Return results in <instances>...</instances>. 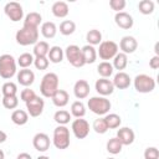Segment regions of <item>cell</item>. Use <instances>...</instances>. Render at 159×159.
<instances>
[{
    "label": "cell",
    "instance_id": "cell-1",
    "mask_svg": "<svg viewBox=\"0 0 159 159\" xmlns=\"http://www.w3.org/2000/svg\"><path fill=\"white\" fill-rule=\"evenodd\" d=\"M58 84H60L58 76L55 72H48L41 80V83H40V93L42 94V97L51 98L56 93V91L58 89Z\"/></svg>",
    "mask_w": 159,
    "mask_h": 159
},
{
    "label": "cell",
    "instance_id": "cell-2",
    "mask_svg": "<svg viewBox=\"0 0 159 159\" xmlns=\"http://www.w3.org/2000/svg\"><path fill=\"white\" fill-rule=\"evenodd\" d=\"M15 40L21 46L35 45L39 41V29L22 26L20 30H17L15 35Z\"/></svg>",
    "mask_w": 159,
    "mask_h": 159
},
{
    "label": "cell",
    "instance_id": "cell-3",
    "mask_svg": "<svg viewBox=\"0 0 159 159\" xmlns=\"http://www.w3.org/2000/svg\"><path fill=\"white\" fill-rule=\"evenodd\" d=\"M16 60L10 53H4L0 56V77L4 80H10L16 75Z\"/></svg>",
    "mask_w": 159,
    "mask_h": 159
},
{
    "label": "cell",
    "instance_id": "cell-4",
    "mask_svg": "<svg viewBox=\"0 0 159 159\" xmlns=\"http://www.w3.org/2000/svg\"><path fill=\"white\" fill-rule=\"evenodd\" d=\"M87 107L92 113H94L97 116H104L109 112L112 104L108 98L102 97V96H94L88 99Z\"/></svg>",
    "mask_w": 159,
    "mask_h": 159
},
{
    "label": "cell",
    "instance_id": "cell-5",
    "mask_svg": "<svg viewBox=\"0 0 159 159\" xmlns=\"http://www.w3.org/2000/svg\"><path fill=\"white\" fill-rule=\"evenodd\" d=\"M52 143L53 145L60 149H67L70 147V129L66 125H57L53 129V137H52Z\"/></svg>",
    "mask_w": 159,
    "mask_h": 159
},
{
    "label": "cell",
    "instance_id": "cell-6",
    "mask_svg": "<svg viewBox=\"0 0 159 159\" xmlns=\"http://www.w3.org/2000/svg\"><path fill=\"white\" fill-rule=\"evenodd\" d=\"M133 83H134L135 91L139 93H149V92L154 91V88H155L154 78L149 75H145V73L137 75Z\"/></svg>",
    "mask_w": 159,
    "mask_h": 159
},
{
    "label": "cell",
    "instance_id": "cell-7",
    "mask_svg": "<svg viewBox=\"0 0 159 159\" xmlns=\"http://www.w3.org/2000/svg\"><path fill=\"white\" fill-rule=\"evenodd\" d=\"M118 53V43H116L112 40L108 41H102L99 43V47L97 50V55L99 56L101 60L103 61H108V60H113V57Z\"/></svg>",
    "mask_w": 159,
    "mask_h": 159
},
{
    "label": "cell",
    "instance_id": "cell-8",
    "mask_svg": "<svg viewBox=\"0 0 159 159\" xmlns=\"http://www.w3.org/2000/svg\"><path fill=\"white\" fill-rule=\"evenodd\" d=\"M63 52H65V57L67 58V61L73 67L80 68V67L84 66V61H83V57H82L81 48L77 45H68Z\"/></svg>",
    "mask_w": 159,
    "mask_h": 159
},
{
    "label": "cell",
    "instance_id": "cell-9",
    "mask_svg": "<svg viewBox=\"0 0 159 159\" xmlns=\"http://www.w3.org/2000/svg\"><path fill=\"white\" fill-rule=\"evenodd\" d=\"M4 12H5V15L12 22H17V21H20V20L24 19V9L16 1L6 2L5 6H4Z\"/></svg>",
    "mask_w": 159,
    "mask_h": 159
},
{
    "label": "cell",
    "instance_id": "cell-10",
    "mask_svg": "<svg viewBox=\"0 0 159 159\" xmlns=\"http://www.w3.org/2000/svg\"><path fill=\"white\" fill-rule=\"evenodd\" d=\"M26 109H27V114L30 117H40L43 112V108H45V101L40 97V96H35L32 99L27 101L26 103Z\"/></svg>",
    "mask_w": 159,
    "mask_h": 159
},
{
    "label": "cell",
    "instance_id": "cell-11",
    "mask_svg": "<svg viewBox=\"0 0 159 159\" xmlns=\"http://www.w3.org/2000/svg\"><path fill=\"white\" fill-rule=\"evenodd\" d=\"M71 129L77 139H83L89 134V123L83 118H76L71 124Z\"/></svg>",
    "mask_w": 159,
    "mask_h": 159
},
{
    "label": "cell",
    "instance_id": "cell-12",
    "mask_svg": "<svg viewBox=\"0 0 159 159\" xmlns=\"http://www.w3.org/2000/svg\"><path fill=\"white\" fill-rule=\"evenodd\" d=\"M32 145L37 152L43 153L50 149V145H51L50 137L46 133H36L32 138Z\"/></svg>",
    "mask_w": 159,
    "mask_h": 159
},
{
    "label": "cell",
    "instance_id": "cell-13",
    "mask_svg": "<svg viewBox=\"0 0 159 159\" xmlns=\"http://www.w3.org/2000/svg\"><path fill=\"white\" fill-rule=\"evenodd\" d=\"M94 88L97 91V93L102 97H106V96H109L114 92V86L112 83L111 80L108 78H99L94 83Z\"/></svg>",
    "mask_w": 159,
    "mask_h": 159
},
{
    "label": "cell",
    "instance_id": "cell-14",
    "mask_svg": "<svg viewBox=\"0 0 159 159\" xmlns=\"http://www.w3.org/2000/svg\"><path fill=\"white\" fill-rule=\"evenodd\" d=\"M114 22H116V25L118 27H120L123 30H129L134 25V20H133L132 15H129L125 11L116 12V15H114Z\"/></svg>",
    "mask_w": 159,
    "mask_h": 159
},
{
    "label": "cell",
    "instance_id": "cell-15",
    "mask_svg": "<svg viewBox=\"0 0 159 159\" xmlns=\"http://www.w3.org/2000/svg\"><path fill=\"white\" fill-rule=\"evenodd\" d=\"M138 47V42L133 36H123L119 41V46L118 48L122 50L123 53L128 55V53H133Z\"/></svg>",
    "mask_w": 159,
    "mask_h": 159
},
{
    "label": "cell",
    "instance_id": "cell-16",
    "mask_svg": "<svg viewBox=\"0 0 159 159\" xmlns=\"http://www.w3.org/2000/svg\"><path fill=\"white\" fill-rule=\"evenodd\" d=\"M89 84L86 80H78L73 86V94L77 99H84L89 94Z\"/></svg>",
    "mask_w": 159,
    "mask_h": 159
},
{
    "label": "cell",
    "instance_id": "cell-17",
    "mask_svg": "<svg viewBox=\"0 0 159 159\" xmlns=\"http://www.w3.org/2000/svg\"><path fill=\"white\" fill-rule=\"evenodd\" d=\"M117 138L119 139V142L122 143V145H130L133 142H134V138H135V134H134V130L129 127H123V128H119L118 132H117Z\"/></svg>",
    "mask_w": 159,
    "mask_h": 159
},
{
    "label": "cell",
    "instance_id": "cell-18",
    "mask_svg": "<svg viewBox=\"0 0 159 159\" xmlns=\"http://www.w3.org/2000/svg\"><path fill=\"white\" fill-rule=\"evenodd\" d=\"M16 77H17V82L24 87H30L35 81V73H34V71H31L29 68L20 70L17 72Z\"/></svg>",
    "mask_w": 159,
    "mask_h": 159
},
{
    "label": "cell",
    "instance_id": "cell-19",
    "mask_svg": "<svg viewBox=\"0 0 159 159\" xmlns=\"http://www.w3.org/2000/svg\"><path fill=\"white\" fill-rule=\"evenodd\" d=\"M130 82H132V80H130L129 75L125 73V72H123V71L116 73L114 77H113V81H112L114 88H118V89H125V88H128L130 86Z\"/></svg>",
    "mask_w": 159,
    "mask_h": 159
},
{
    "label": "cell",
    "instance_id": "cell-20",
    "mask_svg": "<svg viewBox=\"0 0 159 159\" xmlns=\"http://www.w3.org/2000/svg\"><path fill=\"white\" fill-rule=\"evenodd\" d=\"M51 11H52L53 16H56L58 19H63V17H66L68 15L70 7H68L67 2H65V1H56V2L52 4Z\"/></svg>",
    "mask_w": 159,
    "mask_h": 159
},
{
    "label": "cell",
    "instance_id": "cell-21",
    "mask_svg": "<svg viewBox=\"0 0 159 159\" xmlns=\"http://www.w3.org/2000/svg\"><path fill=\"white\" fill-rule=\"evenodd\" d=\"M51 99H52V103H53L56 107L62 108V107H65V106L68 104L70 96H68V93H67L65 89H60V88H58V89L56 91V93L51 97Z\"/></svg>",
    "mask_w": 159,
    "mask_h": 159
},
{
    "label": "cell",
    "instance_id": "cell-22",
    "mask_svg": "<svg viewBox=\"0 0 159 159\" xmlns=\"http://www.w3.org/2000/svg\"><path fill=\"white\" fill-rule=\"evenodd\" d=\"M42 22V16L41 14L36 12V11H32V12H29L25 19H24V25L22 26H27V27H34V29H39L40 24Z\"/></svg>",
    "mask_w": 159,
    "mask_h": 159
},
{
    "label": "cell",
    "instance_id": "cell-23",
    "mask_svg": "<svg viewBox=\"0 0 159 159\" xmlns=\"http://www.w3.org/2000/svg\"><path fill=\"white\" fill-rule=\"evenodd\" d=\"M81 52H82V57H83L84 65L93 63V62L96 61V58H97V50L94 48V46L84 45V46L81 48Z\"/></svg>",
    "mask_w": 159,
    "mask_h": 159
},
{
    "label": "cell",
    "instance_id": "cell-24",
    "mask_svg": "<svg viewBox=\"0 0 159 159\" xmlns=\"http://www.w3.org/2000/svg\"><path fill=\"white\" fill-rule=\"evenodd\" d=\"M41 35L45 39H53L57 34V26L52 21H46L41 24Z\"/></svg>",
    "mask_w": 159,
    "mask_h": 159
},
{
    "label": "cell",
    "instance_id": "cell-25",
    "mask_svg": "<svg viewBox=\"0 0 159 159\" xmlns=\"http://www.w3.org/2000/svg\"><path fill=\"white\" fill-rule=\"evenodd\" d=\"M63 57H65V52H63V50L60 46H52V47H50V51L47 53V58H48L50 62H52V63H60V62H62Z\"/></svg>",
    "mask_w": 159,
    "mask_h": 159
},
{
    "label": "cell",
    "instance_id": "cell-26",
    "mask_svg": "<svg viewBox=\"0 0 159 159\" xmlns=\"http://www.w3.org/2000/svg\"><path fill=\"white\" fill-rule=\"evenodd\" d=\"M11 122L16 125H24L29 122V114L24 109H15L11 113Z\"/></svg>",
    "mask_w": 159,
    "mask_h": 159
},
{
    "label": "cell",
    "instance_id": "cell-27",
    "mask_svg": "<svg viewBox=\"0 0 159 159\" xmlns=\"http://www.w3.org/2000/svg\"><path fill=\"white\" fill-rule=\"evenodd\" d=\"M127 65H128V57H127L125 53L118 52V53L113 57V63H112V66H113V68L118 70V72H122V71L127 67Z\"/></svg>",
    "mask_w": 159,
    "mask_h": 159
},
{
    "label": "cell",
    "instance_id": "cell-28",
    "mask_svg": "<svg viewBox=\"0 0 159 159\" xmlns=\"http://www.w3.org/2000/svg\"><path fill=\"white\" fill-rule=\"evenodd\" d=\"M113 66L112 63H109L108 61H102L98 66H97V72L101 76V78H109L113 75Z\"/></svg>",
    "mask_w": 159,
    "mask_h": 159
},
{
    "label": "cell",
    "instance_id": "cell-29",
    "mask_svg": "<svg viewBox=\"0 0 159 159\" xmlns=\"http://www.w3.org/2000/svg\"><path fill=\"white\" fill-rule=\"evenodd\" d=\"M72 116L68 111L66 109H58L57 112H55L53 114V120L58 124V125H66L67 123H70Z\"/></svg>",
    "mask_w": 159,
    "mask_h": 159
},
{
    "label": "cell",
    "instance_id": "cell-30",
    "mask_svg": "<svg viewBox=\"0 0 159 159\" xmlns=\"http://www.w3.org/2000/svg\"><path fill=\"white\" fill-rule=\"evenodd\" d=\"M50 51V45L46 41H37L34 45V55L35 57H47Z\"/></svg>",
    "mask_w": 159,
    "mask_h": 159
},
{
    "label": "cell",
    "instance_id": "cell-31",
    "mask_svg": "<svg viewBox=\"0 0 159 159\" xmlns=\"http://www.w3.org/2000/svg\"><path fill=\"white\" fill-rule=\"evenodd\" d=\"M86 40L88 42V45L91 46H96V45H99L102 42V32L97 29H92L87 32L86 35Z\"/></svg>",
    "mask_w": 159,
    "mask_h": 159
},
{
    "label": "cell",
    "instance_id": "cell-32",
    "mask_svg": "<svg viewBox=\"0 0 159 159\" xmlns=\"http://www.w3.org/2000/svg\"><path fill=\"white\" fill-rule=\"evenodd\" d=\"M86 114V106L81 101H75L71 104V116L76 118H83Z\"/></svg>",
    "mask_w": 159,
    "mask_h": 159
},
{
    "label": "cell",
    "instance_id": "cell-33",
    "mask_svg": "<svg viewBox=\"0 0 159 159\" xmlns=\"http://www.w3.org/2000/svg\"><path fill=\"white\" fill-rule=\"evenodd\" d=\"M104 120H106V124L108 127V129H116V128H119L120 123H122V119L118 114L116 113H107L106 117H104Z\"/></svg>",
    "mask_w": 159,
    "mask_h": 159
},
{
    "label": "cell",
    "instance_id": "cell-34",
    "mask_svg": "<svg viewBox=\"0 0 159 159\" xmlns=\"http://www.w3.org/2000/svg\"><path fill=\"white\" fill-rule=\"evenodd\" d=\"M122 148H123V145L117 137H113L107 142V152L113 154V155L119 154L122 152Z\"/></svg>",
    "mask_w": 159,
    "mask_h": 159
},
{
    "label": "cell",
    "instance_id": "cell-35",
    "mask_svg": "<svg viewBox=\"0 0 159 159\" xmlns=\"http://www.w3.org/2000/svg\"><path fill=\"white\" fill-rule=\"evenodd\" d=\"M76 31V24L72 20H63L60 24V32L63 36H70Z\"/></svg>",
    "mask_w": 159,
    "mask_h": 159
},
{
    "label": "cell",
    "instance_id": "cell-36",
    "mask_svg": "<svg viewBox=\"0 0 159 159\" xmlns=\"http://www.w3.org/2000/svg\"><path fill=\"white\" fill-rule=\"evenodd\" d=\"M34 55L29 53V52H24L17 57L16 63L21 67V68H29L31 65H34Z\"/></svg>",
    "mask_w": 159,
    "mask_h": 159
},
{
    "label": "cell",
    "instance_id": "cell-37",
    "mask_svg": "<svg viewBox=\"0 0 159 159\" xmlns=\"http://www.w3.org/2000/svg\"><path fill=\"white\" fill-rule=\"evenodd\" d=\"M154 9H155V4L152 0H142L138 4V10L143 15H150V14H153Z\"/></svg>",
    "mask_w": 159,
    "mask_h": 159
},
{
    "label": "cell",
    "instance_id": "cell-38",
    "mask_svg": "<svg viewBox=\"0 0 159 159\" xmlns=\"http://www.w3.org/2000/svg\"><path fill=\"white\" fill-rule=\"evenodd\" d=\"M17 93V86L16 83L11 82V81H7L2 84L1 87V94L2 97H12V96H16Z\"/></svg>",
    "mask_w": 159,
    "mask_h": 159
},
{
    "label": "cell",
    "instance_id": "cell-39",
    "mask_svg": "<svg viewBox=\"0 0 159 159\" xmlns=\"http://www.w3.org/2000/svg\"><path fill=\"white\" fill-rule=\"evenodd\" d=\"M92 128H93V130H94L96 133H98V134H104V133L108 130V127H107V124H106L104 118H97V119H94V122H93V124H92Z\"/></svg>",
    "mask_w": 159,
    "mask_h": 159
},
{
    "label": "cell",
    "instance_id": "cell-40",
    "mask_svg": "<svg viewBox=\"0 0 159 159\" xmlns=\"http://www.w3.org/2000/svg\"><path fill=\"white\" fill-rule=\"evenodd\" d=\"M2 102V106L6 108V109H15L19 104V99H17V96H12V97H2L1 99Z\"/></svg>",
    "mask_w": 159,
    "mask_h": 159
},
{
    "label": "cell",
    "instance_id": "cell-41",
    "mask_svg": "<svg viewBox=\"0 0 159 159\" xmlns=\"http://www.w3.org/2000/svg\"><path fill=\"white\" fill-rule=\"evenodd\" d=\"M34 65L37 70L43 71V70H47V67L50 65V61H48L47 57H35L34 58Z\"/></svg>",
    "mask_w": 159,
    "mask_h": 159
},
{
    "label": "cell",
    "instance_id": "cell-42",
    "mask_svg": "<svg viewBox=\"0 0 159 159\" xmlns=\"http://www.w3.org/2000/svg\"><path fill=\"white\" fill-rule=\"evenodd\" d=\"M127 2L125 0H111L109 1V6L112 10H114L116 12H120L124 7H125Z\"/></svg>",
    "mask_w": 159,
    "mask_h": 159
},
{
    "label": "cell",
    "instance_id": "cell-43",
    "mask_svg": "<svg viewBox=\"0 0 159 159\" xmlns=\"http://www.w3.org/2000/svg\"><path fill=\"white\" fill-rule=\"evenodd\" d=\"M35 96H37L36 93H35V91L34 89H30L29 87H25L22 91H21V93H20V98L26 103L27 101H30V99H32Z\"/></svg>",
    "mask_w": 159,
    "mask_h": 159
},
{
    "label": "cell",
    "instance_id": "cell-44",
    "mask_svg": "<svg viewBox=\"0 0 159 159\" xmlns=\"http://www.w3.org/2000/svg\"><path fill=\"white\" fill-rule=\"evenodd\" d=\"M144 159H159V152L155 147H148L144 152Z\"/></svg>",
    "mask_w": 159,
    "mask_h": 159
},
{
    "label": "cell",
    "instance_id": "cell-45",
    "mask_svg": "<svg viewBox=\"0 0 159 159\" xmlns=\"http://www.w3.org/2000/svg\"><path fill=\"white\" fill-rule=\"evenodd\" d=\"M149 67H150L152 70L159 68V56H153V57L149 60Z\"/></svg>",
    "mask_w": 159,
    "mask_h": 159
},
{
    "label": "cell",
    "instance_id": "cell-46",
    "mask_svg": "<svg viewBox=\"0 0 159 159\" xmlns=\"http://www.w3.org/2000/svg\"><path fill=\"white\" fill-rule=\"evenodd\" d=\"M16 159H32V157H31L29 153H20V154L16 157Z\"/></svg>",
    "mask_w": 159,
    "mask_h": 159
},
{
    "label": "cell",
    "instance_id": "cell-47",
    "mask_svg": "<svg viewBox=\"0 0 159 159\" xmlns=\"http://www.w3.org/2000/svg\"><path fill=\"white\" fill-rule=\"evenodd\" d=\"M6 139H7V134H6L4 130H1V129H0V144H1V143H4Z\"/></svg>",
    "mask_w": 159,
    "mask_h": 159
},
{
    "label": "cell",
    "instance_id": "cell-48",
    "mask_svg": "<svg viewBox=\"0 0 159 159\" xmlns=\"http://www.w3.org/2000/svg\"><path fill=\"white\" fill-rule=\"evenodd\" d=\"M36 159H50L47 155H40V157H37Z\"/></svg>",
    "mask_w": 159,
    "mask_h": 159
},
{
    "label": "cell",
    "instance_id": "cell-49",
    "mask_svg": "<svg viewBox=\"0 0 159 159\" xmlns=\"http://www.w3.org/2000/svg\"><path fill=\"white\" fill-rule=\"evenodd\" d=\"M0 159H5V154H4V152L0 149Z\"/></svg>",
    "mask_w": 159,
    "mask_h": 159
},
{
    "label": "cell",
    "instance_id": "cell-50",
    "mask_svg": "<svg viewBox=\"0 0 159 159\" xmlns=\"http://www.w3.org/2000/svg\"><path fill=\"white\" fill-rule=\"evenodd\" d=\"M107 159H116V158H107Z\"/></svg>",
    "mask_w": 159,
    "mask_h": 159
}]
</instances>
